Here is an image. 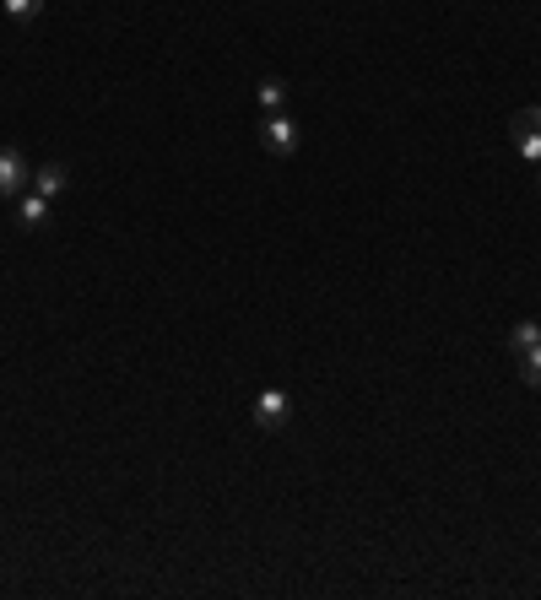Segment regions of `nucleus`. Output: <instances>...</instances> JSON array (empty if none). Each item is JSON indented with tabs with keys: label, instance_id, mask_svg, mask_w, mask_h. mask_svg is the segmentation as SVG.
Here are the masks:
<instances>
[{
	"label": "nucleus",
	"instance_id": "nucleus-6",
	"mask_svg": "<svg viewBox=\"0 0 541 600\" xmlns=\"http://www.w3.org/2000/svg\"><path fill=\"white\" fill-rule=\"evenodd\" d=\"M65 184H71L65 163H44V168H33V184H28V190H38V195H49V200H55V195L65 190Z\"/></svg>",
	"mask_w": 541,
	"mask_h": 600
},
{
	"label": "nucleus",
	"instance_id": "nucleus-5",
	"mask_svg": "<svg viewBox=\"0 0 541 600\" xmlns=\"http://www.w3.org/2000/svg\"><path fill=\"white\" fill-rule=\"evenodd\" d=\"M17 222H22V228H44V222H49V195L22 190L17 195Z\"/></svg>",
	"mask_w": 541,
	"mask_h": 600
},
{
	"label": "nucleus",
	"instance_id": "nucleus-7",
	"mask_svg": "<svg viewBox=\"0 0 541 600\" xmlns=\"http://www.w3.org/2000/svg\"><path fill=\"white\" fill-rule=\"evenodd\" d=\"M255 98H260V109H266V114H282L287 109V82H282V76H266V82L255 87Z\"/></svg>",
	"mask_w": 541,
	"mask_h": 600
},
{
	"label": "nucleus",
	"instance_id": "nucleus-8",
	"mask_svg": "<svg viewBox=\"0 0 541 600\" xmlns=\"http://www.w3.org/2000/svg\"><path fill=\"white\" fill-rule=\"evenodd\" d=\"M509 346H514V357L531 352V346H541V319H520V325L509 330Z\"/></svg>",
	"mask_w": 541,
	"mask_h": 600
},
{
	"label": "nucleus",
	"instance_id": "nucleus-4",
	"mask_svg": "<svg viewBox=\"0 0 541 600\" xmlns=\"http://www.w3.org/2000/svg\"><path fill=\"white\" fill-rule=\"evenodd\" d=\"M33 184V168L17 146H0V200H17Z\"/></svg>",
	"mask_w": 541,
	"mask_h": 600
},
{
	"label": "nucleus",
	"instance_id": "nucleus-2",
	"mask_svg": "<svg viewBox=\"0 0 541 600\" xmlns=\"http://www.w3.org/2000/svg\"><path fill=\"white\" fill-rule=\"evenodd\" d=\"M260 146H266L271 157H293L298 152V119L293 114H266L260 119Z\"/></svg>",
	"mask_w": 541,
	"mask_h": 600
},
{
	"label": "nucleus",
	"instance_id": "nucleus-10",
	"mask_svg": "<svg viewBox=\"0 0 541 600\" xmlns=\"http://www.w3.org/2000/svg\"><path fill=\"white\" fill-rule=\"evenodd\" d=\"M0 6H6L11 22H33L38 11H44V0H0Z\"/></svg>",
	"mask_w": 541,
	"mask_h": 600
},
{
	"label": "nucleus",
	"instance_id": "nucleus-11",
	"mask_svg": "<svg viewBox=\"0 0 541 600\" xmlns=\"http://www.w3.org/2000/svg\"><path fill=\"white\" fill-rule=\"evenodd\" d=\"M536 184H541V163H536Z\"/></svg>",
	"mask_w": 541,
	"mask_h": 600
},
{
	"label": "nucleus",
	"instance_id": "nucleus-3",
	"mask_svg": "<svg viewBox=\"0 0 541 600\" xmlns=\"http://www.w3.org/2000/svg\"><path fill=\"white\" fill-rule=\"evenodd\" d=\"M293 422V395L287 390H260L255 395V428L260 433H282Z\"/></svg>",
	"mask_w": 541,
	"mask_h": 600
},
{
	"label": "nucleus",
	"instance_id": "nucleus-9",
	"mask_svg": "<svg viewBox=\"0 0 541 600\" xmlns=\"http://www.w3.org/2000/svg\"><path fill=\"white\" fill-rule=\"evenodd\" d=\"M520 379L531 384V390H541V346H531V352H520Z\"/></svg>",
	"mask_w": 541,
	"mask_h": 600
},
{
	"label": "nucleus",
	"instance_id": "nucleus-1",
	"mask_svg": "<svg viewBox=\"0 0 541 600\" xmlns=\"http://www.w3.org/2000/svg\"><path fill=\"white\" fill-rule=\"evenodd\" d=\"M509 146L520 152V163H541V103H531V109H520L509 119Z\"/></svg>",
	"mask_w": 541,
	"mask_h": 600
}]
</instances>
